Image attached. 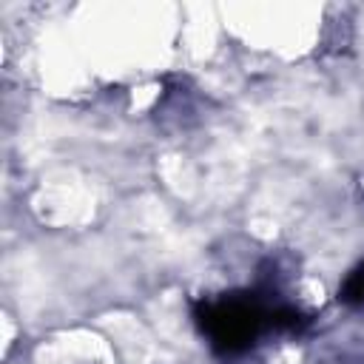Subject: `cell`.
Segmentation results:
<instances>
[{
    "instance_id": "cell-1",
    "label": "cell",
    "mask_w": 364,
    "mask_h": 364,
    "mask_svg": "<svg viewBox=\"0 0 364 364\" xmlns=\"http://www.w3.org/2000/svg\"><path fill=\"white\" fill-rule=\"evenodd\" d=\"M193 316L199 330L210 338L213 350L222 355L245 353L256 341L264 324V310L259 307V301L242 293L225 296L219 301H196Z\"/></svg>"
},
{
    "instance_id": "cell-2",
    "label": "cell",
    "mask_w": 364,
    "mask_h": 364,
    "mask_svg": "<svg viewBox=\"0 0 364 364\" xmlns=\"http://www.w3.org/2000/svg\"><path fill=\"white\" fill-rule=\"evenodd\" d=\"M338 299H341L344 304H364V264L355 267V270L344 279V284H341V290H338Z\"/></svg>"
}]
</instances>
